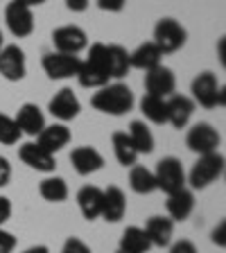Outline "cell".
Returning <instances> with one entry per match:
<instances>
[{"label":"cell","mask_w":226,"mask_h":253,"mask_svg":"<svg viewBox=\"0 0 226 253\" xmlns=\"http://www.w3.org/2000/svg\"><path fill=\"white\" fill-rule=\"evenodd\" d=\"M70 142V129L66 125H50L43 126V131L37 136V145L41 149H45L47 154H57L59 149H63Z\"/></svg>","instance_id":"obj_17"},{"label":"cell","mask_w":226,"mask_h":253,"mask_svg":"<svg viewBox=\"0 0 226 253\" xmlns=\"http://www.w3.org/2000/svg\"><path fill=\"white\" fill-rule=\"evenodd\" d=\"M192 97L204 109H215V106L224 104V88L217 84L215 75L211 70H206L192 79Z\"/></svg>","instance_id":"obj_6"},{"label":"cell","mask_w":226,"mask_h":253,"mask_svg":"<svg viewBox=\"0 0 226 253\" xmlns=\"http://www.w3.org/2000/svg\"><path fill=\"white\" fill-rule=\"evenodd\" d=\"M90 104L106 116H125L134 106V93L125 84H106L90 97Z\"/></svg>","instance_id":"obj_2"},{"label":"cell","mask_w":226,"mask_h":253,"mask_svg":"<svg viewBox=\"0 0 226 253\" xmlns=\"http://www.w3.org/2000/svg\"><path fill=\"white\" fill-rule=\"evenodd\" d=\"M116 253H125V251H120V249H118V251H116Z\"/></svg>","instance_id":"obj_44"},{"label":"cell","mask_w":226,"mask_h":253,"mask_svg":"<svg viewBox=\"0 0 226 253\" xmlns=\"http://www.w3.org/2000/svg\"><path fill=\"white\" fill-rule=\"evenodd\" d=\"M224 43H226L224 39H220V61H222V63L226 61V57H224Z\"/></svg>","instance_id":"obj_42"},{"label":"cell","mask_w":226,"mask_h":253,"mask_svg":"<svg viewBox=\"0 0 226 253\" xmlns=\"http://www.w3.org/2000/svg\"><path fill=\"white\" fill-rule=\"evenodd\" d=\"M102 199H104V190H100L97 185H84L77 192V206L84 219L93 221L102 215Z\"/></svg>","instance_id":"obj_20"},{"label":"cell","mask_w":226,"mask_h":253,"mask_svg":"<svg viewBox=\"0 0 226 253\" xmlns=\"http://www.w3.org/2000/svg\"><path fill=\"white\" fill-rule=\"evenodd\" d=\"M111 145H113V154H116L118 163L125 165V168H132L136 165V158H138V152L134 149L132 140L127 136L125 131H116L111 136Z\"/></svg>","instance_id":"obj_27"},{"label":"cell","mask_w":226,"mask_h":253,"mask_svg":"<svg viewBox=\"0 0 226 253\" xmlns=\"http://www.w3.org/2000/svg\"><path fill=\"white\" fill-rule=\"evenodd\" d=\"M127 136H129V140H132L134 149H136L138 154H152L154 152V136L145 122L134 120L132 125H129Z\"/></svg>","instance_id":"obj_25"},{"label":"cell","mask_w":226,"mask_h":253,"mask_svg":"<svg viewBox=\"0 0 226 253\" xmlns=\"http://www.w3.org/2000/svg\"><path fill=\"white\" fill-rule=\"evenodd\" d=\"M21 129L16 126L14 118H9L7 113H0V142L2 145H16L21 140Z\"/></svg>","instance_id":"obj_31"},{"label":"cell","mask_w":226,"mask_h":253,"mask_svg":"<svg viewBox=\"0 0 226 253\" xmlns=\"http://www.w3.org/2000/svg\"><path fill=\"white\" fill-rule=\"evenodd\" d=\"M152 249V242H149L147 233L138 226H129L125 228L120 237V251L125 253H147Z\"/></svg>","instance_id":"obj_24"},{"label":"cell","mask_w":226,"mask_h":253,"mask_svg":"<svg viewBox=\"0 0 226 253\" xmlns=\"http://www.w3.org/2000/svg\"><path fill=\"white\" fill-rule=\"evenodd\" d=\"M70 163H73L75 172L82 174V176H89V174L97 172V169L104 168V156L95 147L89 145H82V147H75L70 154Z\"/></svg>","instance_id":"obj_14"},{"label":"cell","mask_w":226,"mask_h":253,"mask_svg":"<svg viewBox=\"0 0 226 253\" xmlns=\"http://www.w3.org/2000/svg\"><path fill=\"white\" fill-rule=\"evenodd\" d=\"M140 111L154 125H165L168 122V102L163 97H154V95H145L140 100Z\"/></svg>","instance_id":"obj_28"},{"label":"cell","mask_w":226,"mask_h":253,"mask_svg":"<svg viewBox=\"0 0 226 253\" xmlns=\"http://www.w3.org/2000/svg\"><path fill=\"white\" fill-rule=\"evenodd\" d=\"M224 174V156L220 152H211L197 158V163L190 169V185L195 190H204L211 183H215Z\"/></svg>","instance_id":"obj_3"},{"label":"cell","mask_w":226,"mask_h":253,"mask_svg":"<svg viewBox=\"0 0 226 253\" xmlns=\"http://www.w3.org/2000/svg\"><path fill=\"white\" fill-rule=\"evenodd\" d=\"M165 208H168V215L172 221H183L192 215L195 211V195L192 190L181 188L172 195H168V201H165Z\"/></svg>","instance_id":"obj_16"},{"label":"cell","mask_w":226,"mask_h":253,"mask_svg":"<svg viewBox=\"0 0 226 253\" xmlns=\"http://www.w3.org/2000/svg\"><path fill=\"white\" fill-rule=\"evenodd\" d=\"M66 7H68L70 11H86V7H89V0H66Z\"/></svg>","instance_id":"obj_39"},{"label":"cell","mask_w":226,"mask_h":253,"mask_svg":"<svg viewBox=\"0 0 226 253\" xmlns=\"http://www.w3.org/2000/svg\"><path fill=\"white\" fill-rule=\"evenodd\" d=\"M61 253H93V251H90V247H86L79 237H68L61 249Z\"/></svg>","instance_id":"obj_32"},{"label":"cell","mask_w":226,"mask_h":253,"mask_svg":"<svg viewBox=\"0 0 226 253\" xmlns=\"http://www.w3.org/2000/svg\"><path fill=\"white\" fill-rule=\"evenodd\" d=\"M168 102V122L174 129H183L195 113V102L188 95H170Z\"/></svg>","instance_id":"obj_18"},{"label":"cell","mask_w":226,"mask_h":253,"mask_svg":"<svg viewBox=\"0 0 226 253\" xmlns=\"http://www.w3.org/2000/svg\"><path fill=\"white\" fill-rule=\"evenodd\" d=\"M129 185H132V190L138 192V195H152L154 190H156L154 172H149V169L142 168V165H132V172H129Z\"/></svg>","instance_id":"obj_30"},{"label":"cell","mask_w":226,"mask_h":253,"mask_svg":"<svg viewBox=\"0 0 226 253\" xmlns=\"http://www.w3.org/2000/svg\"><path fill=\"white\" fill-rule=\"evenodd\" d=\"M39 195L45 201H52V204L66 201L68 199V183L61 176H47L39 183Z\"/></svg>","instance_id":"obj_29"},{"label":"cell","mask_w":226,"mask_h":253,"mask_svg":"<svg viewBox=\"0 0 226 253\" xmlns=\"http://www.w3.org/2000/svg\"><path fill=\"white\" fill-rule=\"evenodd\" d=\"M185 39H188L185 27L174 18H161L154 27V43L163 54L181 50L185 45Z\"/></svg>","instance_id":"obj_4"},{"label":"cell","mask_w":226,"mask_h":253,"mask_svg":"<svg viewBox=\"0 0 226 253\" xmlns=\"http://www.w3.org/2000/svg\"><path fill=\"white\" fill-rule=\"evenodd\" d=\"M41 66L50 79H68V77H77L82 61L75 54L45 52L41 59Z\"/></svg>","instance_id":"obj_8"},{"label":"cell","mask_w":226,"mask_h":253,"mask_svg":"<svg viewBox=\"0 0 226 253\" xmlns=\"http://www.w3.org/2000/svg\"><path fill=\"white\" fill-rule=\"evenodd\" d=\"M170 253H199V251H197V247L190 240H179V242L172 244Z\"/></svg>","instance_id":"obj_36"},{"label":"cell","mask_w":226,"mask_h":253,"mask_svg":"<svg viewBox=\"0 0 226 253\" xmlns=\"http://www.w3.org/2000/svg\"><path fill=\"white\" fill-rule=\"evenodd\" d=\"M185 145L195 154L204 156V154L217 152V147H220V133H217V129L213 125H208V122H197V125H192L188 129Z\"/></svg>","instance_id":"obj_7"},{"label":"cell","mask_w":226,"mask_h":253,"mask_svg":"<svg viewBox=\"0 0 226 253\" xmlns=\"http://www.w3.org/2000/svg\"><path fill=\"white\" fill-rule=\"evenodd\" d=\"M16 249V237L9 231L0 228V253H11Z\"/></svg>","instance_id":"obj_33"},{"label":"cell","mask_w":226,"mask_h":253,"mask_svg":"<svg viewBox=\"0 0 226 253\" xmlns=\"http://www.w3.org/2000/svg\"><path fill=\"white\" fill-rule=\"evenodd\" d=\"M9 217H11V201L7 197H0V228Z\"/></svg>","instance_id":"obj_38"},{"label":"cell","mask_w":226,"mask_h":253,"mask_svg":"<svg viewBox=\"0 0 226 253\" xmlns=\"http://www.w3.org/2000/svg\"><path fill=\"white\" fill-rule=\"evenodd\" d=\"M174 88H177L174 73L170 68H165V66H156V68L145 73V90H147V95L168 100L170 95H174Z\"/></svg>","instance_id":"obj_10"},{"label":"cell","mask_w":226,"mask_h":253,"mask_svg":"<svg viewBox=\"0 0 226 253\" xmlns=\"http://www.w3.org/2000/svg\"><path fill=\"white\" fill-rule=\"evenodd\" d=\"M154 179H156V190H163L165 195H172L177 190L185 188L183 165H181L179 158H174V156H165L158 161Z\"/></svg>","instance_id":"obj_5"},{"label":"cell","mask_w":226,"mask_h":253,"mask_svg":"<svg viewBox=\"0 0 226 253\" xmlns=\"http://www.w3.org/2000/svg\"><path fill=\"white\" fill-rule=\"evenodd\" d=\"M142 231L147 233L152 247H168L172 242V233H174V221L170 217H149L147 224Z\"/></svg>","instance_id":"obj_23"},{"label":"cell","mask_w":226,"mask_h":253,"mask_svg":"<svg viewBox=\"0 0 226 253\" xmlns=\"http://www.w3.org/2000/svg\"><path fill=\"white\" fill-rule=\"evenodd\" d=\"M127 212V199H125V192H122L118 185H109L104 190V199H102V215L106 221L116 224L125 217Z\"/></svg>","instance_id":"obj_21"},{"label":"cell","mask_w":226,"mask_h":253,"mask_svg":"<svg viewBox=\"0 0 226 253\" xmlns=\"http://www.w3.org/2000/svg\"><path fill=\"white\" fill-rule=\"evenodd\" d=\"M18 156L25 165H30L32 169L37 172H54L57 168V161H54L52 154H47L45 149H41L37 142H25L21 149H18Z\"/></svg>","instance_id":"obj_15"},{"label":"cell","mask_w":226,"mask_h":253,"mask_svg":"<svg viewBox=\"0 0 226 253\" xmlns=\"http://www.w3.org/2000/svg\"><path fill=\"white\" fill-rule=\"evenodd\" d=\"M47 109H50V113H52L54 118H59L61 122H68L79 116L82 104H79L77 95L73 93V88H61L59 93H54V97L50 100Z\"/></svg>","instance_id":"obj_13"},{"label":"cell","mask_w":226,"mask_h":253,"mask_svg":"<svg viewBox=\"0 0 226 253\" xmlns=\"http://www.w3.org/2000/svg\"><path fill=\"white\" fill-rule=\"evenodd\" d=\"M125 5H127V0H97V7H100L102 11H113V14L122 11Z\"/></svg>","instance_id":"obj_34"},{"label":"cell","mask_w":226,"mask_h":253,"mask_svg":"<svg viewBox=\"0 0 226 253\" xmlns=\"http://www.w3.org/2000/svg\"><path fill=\"white\" fill-rule=\"evenodd\" d=\"M11 179V165L5 156H0V188H5Z\"/></svg>","instance_id":"obj_37"},{"label":"cell","mask_w":226,"mask_h":253,"mask_svg":"<svg viewBox=\"0 0 226 253\" xmlns=\"http://www.w3.org/2000/svg\"><path fill=\"white\" fill-rule=\"evenodd\" d=\"M106 61H109L111 79H122L132 66H129V52L122 45H106Z\"/></svg>","instance_id":"obj_26"},{"label":"cell","mask_w":226,"mask_h":253,"mask_svg":"<svg viewBox=\"0 0 226 253\" xmlns=\"http://www.w3.org/2000/svg\"><path fill=\"white\" fill-rule=\"evenodd\" d=\"M14 122L21 129V133H27V136H39L43 131V126H45V118H43L41 109L37 104H30V102L18 109Z\"/></svg>","instance_id":"obj_19"},{"label":"cell","mask_w":226,"mask_h":253,"mask_svg":"<svg viewBox=\"0 0 226 253\" xmlns=\"http://www.w3.org/2000/svg\"><path fill=\"white\" fill-rule=\"evenodd\" d=\"M161 57H163V52L156 47V43L147 41V43H142V45H138L134 52H129V66L147 73V70L161 66Z\"/></svg>","instance_id":"obj_22"},{"label":"cell","mask_w":226,"mask_h":253,"mask_svg":"<svg viewBox=\"0 0 226 253\" xmlns=\"http://www.w3.org/2000/svg\"><path fill=\"white\" fill-rule=\"evenodd\" d=\"M25 73V52L18 45H2V50H0V75L9 82H21Z\"/></svg>","instance_id":"obj_11"},{"label":"cell","mask_w":226,"mask_h":253,"mask_svg":"<svg viewBox=\"0 0 226 253\" xmlns=\"http://www.w3.org/2000/svg\"><path fill=\"white\" fill-rule=\"evenodd\" d=\"M52 43H54V52L75 54V57H77V54L89 45V37H86V32L82 30V27L63 25L52 32Z\"/></svg>","instance_id":"obj_9"},{"label":"cell","mask_w":226,"mask_h":253,"mask_svg":"<svg viewBox=\"0 0 226 253\" xmlns=\"http://www.w3.org/2000/svg\"><path fill=\"white\" fill-rule=\"evenodd\" d=\"M109 61H106V45L104 43H93L89 50L86 61H82L77 73V82L84 88H102L109 84Z\"/></svg>","instance_id":"obj_1"},{"label":"cell","mask_w":226,"mask_h":253,"mask_svg":"<svg viewBox=\"0 0 226 253\" xmlns=\"http://www.w3.org/2000/svg\"><path fill=\"white\" fill-rule=\"evenodd\" d=\"M0 50H2V32H0Z\"/></svg>","instance_id":"obj_43"},{"label":"cell","mask_w":226,"mask_h":253,"mask_svg":"<svg viewBox=\"0 0 226 253\" xmlns=\"http://www.w3.org/2000/svg\"><path fill=\"white\" fill-rule=\"evenodd\" d=\"M23 253H50V249L45 247V244H37V247H30V249H25Z\"/></svg>","instance_id":"obj_40"},{"label":"cell","mask_w":226,"mask_h":253,"mask_svg":"<svg viewBox=\"0 0 226 253\" xmlns=\"http://www.w3.org/2000/svg\"><path fill=\"white\" fill-rule=\"evenodd\" d=\"M5 23L9 32L18 39H25L34 32V14L30 7L18 5V2H9L5 9Z\"/></svg>","instance_id":"obj_12"},{"label":"cell","mask_w":226,"mask_h":253,"mask_svg":"<svg viewBox=\"0 0 226 253\" xmlns=\"http://www.w3.org/2000/svg\"><path fill=\"white\" fill-rule=\"evenodd\" d=\"M14 2H18V5H25V7H39V5H43L45 0H14Z\"/></svg>","instance_id":"obj_41"},{"label":"cell","mask_w":226,"mask_h":253,"mask_svg":"<svg viewBox=\"0 0 226 253\" xmlns=\"http://www.w3.org/2000/svg\"><path fill=\"white\" fill-rule=\"evenodd\" d=\"M211 240L217 244V247H224V244H226V221H224V219H222L220 224H217V226L213 228Z\"/></svg>","instance_id":"obj_35"}]
</instances>
